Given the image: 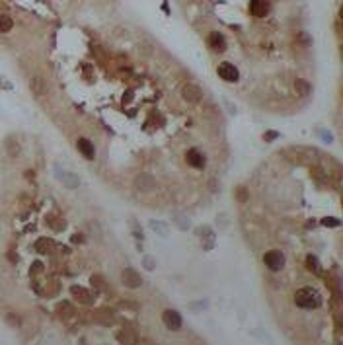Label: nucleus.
<instances>
[{
    "label": "nucleus",
    "instance_id": "nucleus-18",
    "mask_svg": "<svg viewBox=\"0 0 343 345\" xmlns=\"http://www.w3.org/2000/svg\"><path fill=\"white\" fill-rule=\"evenodd\" d=\"M306 265H308V269L314 271V273L320 271V267H318V259H316L314 256H308V258H306Z\"/></svg>",
    "mask_w": 343,
    "mask_h": 345
},
{
    "label": "nucleus",
    "instance_id": "nucleus-8",
    "mask_svg": "<svg viewBox=\"0 0 343 345\" xmlns=\"http://www.w3.org/2000/svg\"><path fill=\"white\" fill-rule=\"evenodd\" d=\"M209 45L217 51V53H223L225 49H227V39H225V35L223 33H219V31H213L211 35H209Z\"/></svg>",
    "mask_w": 343,
    "mask_h": 345
},
{
    "label": "nucleus",
    "instance_id": "nucleus-3",
    "mask_svg": "<svg viewBox=\"0 0 343 345\" xmlns=\"http://www.w3.org/2000/svg\"><path fill=\"white\" fill-rule=\"evenodd\" d=\"M217 72H219V76L225 80V82H236L238 80V68L232 64V62H221L219 64V68H217Z\"/></svg>",
    "mask_w": 343,
    "mask_h": 345
},
{
    "label": "nucleus",
    "instance_id": "nucleus-15",
    "mask_svg": "<svg viewBox=\"0 0 343 345\" xmlns=\"http://www.w3.org/2000/svg\"><path fill=\"white\" fill-rule=\"evenodd\" d=\"M14 28V20L10 16H0V33H8Z\"/></svg>",
    "mask_w": 343,
    "mask_h": 345
},
{
    "label": "nucleus",
    "instance_id": "nucleus-14",
    "mask_svg": "<svg viewBox=\"0 0 343 345\" xmlns=\"http://www.w3.org/2000/svg\"><path fill=\"white\" fill-rule=\"evenodd\" d=\"M70 292H72V296H74L76 300H80V302H84V304H88V302H90V292H88L86 288L72 287V288H70Z\"/></svg>",
    "mask_w": 343,
    "mask_h": 345
},
{
    "label": "nucleus",
    "instance_id": "nucleus-2",
    "mask_svg": "<svg viewBox=\"0 0 343 345\" xmlns=\"http://www.w3.org/2000/svg\"><path fill=\"white\" fill-rule=\"evenodd\" d=\"M263 263H265L271 271H279V269L285 265V256H283L281 252H277V250H271V252H267V254L263 256Z\"/></svg>",
    "mask_w": 343,
    "mask_h": 345
},
{
    "label": "nucleus",
    "instance_id": "nucleus-6",
    "mask_svg": "<svg viewBox=\"0 0 343 345\" xmlns=\"http://www.w3.org/2000/svg\"><path fill=\"white\" fill-rule=\"evenodd\" d=\"M181 96H183V100L185 102H189V104H197L199 100H201V90L195 86V84H185L183 88H181Z\"/></svg>",
    "mask_w": 343,
    "mask_h": 345
},
{
    "label": "nucleus",
    "instance_id": "nucleus-12",
    "mask_svg": "<svg viewBox=\"0 0 343 345\" xmlns=\"http://www.w3.org/2000/svg\"><path fill=\"white\" fill-rule=\"evenodd\" d=\"M187 162L193 166V168H205V156L197 150V148H191L187 152Z\"/></svg>",
    "mask_w": 343,
    "mask_h": 345
},
{
    "label": "nucleus",
    "instance_id": "nucleus-13",
    "mask_svg": "<svg viewBox=\"0 0 343 345\" xmlns=\"http://www.w3.org/2000/svg\"><path fill=\"white\" fill-rule=\"evenodd\" d=\"M294 90H296V94L298 96H302V98H306V96H310V92H312V86L306 82V80H296L294 82Z\"/></svg>",
    "mask_w": 343,
    "mask_h": 345
},
{
    "label": "nucleus",
    "instance_id": "nucleus-1",
    "mask_svg": "<svg viewBox=\"0 0 343 345\" xmlns=\"http://www.w3.org/2000/svg\"><path fill=\"white\" fill-rule=\"evenodd\" d=\"M294 302H296V306H300V308H304V310H312V308H318V306H320L322 296H320V292H318L316 288L302 287L296 290Z\"/></svg>",
    "mask_w": 343,
    "mask_h": 345
},
{
    "label": "nucleus",
    "instance_id": "nucleus-19",
    "mask_svg": "<svg viewBox=\"0 0 343 345\" xmlns=\"http://www.w3.org/2000/svg\"><path fill=\"white\" fill-rule=\"evenodd\" d=\"M322 223H324L326 227H340V221H338V219H334V217H330V219H324Z\"/></svg>",
    "mask_w": 343,
    "mask_h": 345
},
{
    "label": "nucleus",
    "instance_id": "nucleus-5",
    "mask_svg": "<svg viewBox=\"0 0 343 345\" xmlns=\"http://www.w3.org/2000/svg\"><path fill=\"white\" fill-rule=\"evenodd\" d=\"M135 187L141 189V191H152L156 187V179L148 173H139L135 177Z\"/></svg>",
    "mask_w": 343,
    "mask_h": 345
},
{
    "label": "nucleus",
    "instance_id": "nucleus-20",
    "mask_svg": "<svg viewBox=\"0 0 343 345\" xmlns=\"http://www.w3.org/2000/svg\"><path fill=\"white\" fill-rule=\"evenodd\" d=\"M144 265H146V269H154V261H152L150 258H146V259H144Z\"/></svg>",
    "mask_w": 343,
    "mask_h": 345
},
{
    "label": "nucleus",
    "instance_id": "nucleus-11",
    "mask_svg": "<svg viewBox=\"0 0 343 345\" xmlns=\"http://www.w3.org/2000/svg\"><path fill=\"white\" fill-rule=\"evenodd\" d=\"M250 12H252L256 18H263V16L269 12V4H267V0H252V4H250Z\"/></svg>",
    "mask_w": 343,
    "mask_h": 345
},
{
    "label": "nucleus",
    "instance_id": "nucleus-10",
    "mask_svg": "<svg viewBox=\"0 0 343 345\" xmlns=\"http://www.w3.org/2000/svg\"><path fill=\"white\" fill-rule=\"evenodd\" d=\"M76 146H78V150L82 152V156H84V158H88V160H94V156H96V150H94V144H92L88 139H78Z\"/></svg>",
    "mask_w": 343,
    "mask_h": 345
},
{
    "label": "nucleus",
    "instance_id": "nucleus-17",
    "mask_svg": "<svg viewBox=\"0 0 343 345\" xmlns=\"http://www.w3.org/2000/svg\"><path fill=\"white\" fill-rule=\"evenodd\" d=\"M60 179H62V181H64L68 187H76V185H78V179H74L70 173H66V172L60 173Z\"/></svg>",
    "mask_w": 343,
    "mask_h": 345
},
{
    "label": "nucleus",
    "instance_id": "nucleus-7",
    "mask_svg": "<svg viewBox=\"0 0 343 345\" xmlns=\"http://www.w3.org/2000/svg\"><path fill=\"white\" fill-rule=\"evenodd\" d=\"M162 320H164V326L168 328V330H179L181 328V316L175 312V310H166L164 314H162Z\"/></svg>",
    "mask_w": 343,
    "mask_h": 345
},
{
    "label": "nucleus",
    "instance_id": "nucleus-16",
    "mask_svg": "<svg viewBox=\"0 0 343 345\" xmlns=\"http://www.w3.org/2000/svg\"><path fill=\"white\" fill-rule=\"evenodd\" d=\"M4 146H6V150H8V154H10V156H14V154L20 150V146H18V141H14V139H6Z\"/></svg>",
    "mask_w": 343,
    "mask_h": 345
},
{
    "label": "nucleus",
    "instance_id": "nucleus-9",
    "mask_svg": "<svg viewBox=\"0 0 343 345\" xmlns=\"http://www.w3.org/2000/svg\"><path fill=\"white\" fill-rule=\"evenodd\" d=\"M29 88H31V92H33L37 98H43V96L47 94V84H45V80H43L41 76H33V78L29 80Z\"/></svg>",
    "mask_w": 343,
    "mask_h": 345
},
{
    "label": "nucleus",
    "instance_id": "nucleus-4",
    "mask_svg": "<svg viewBox=\"0 0 343 345\" xmlns=\"http://www.w3.org/2000/svg\"><path fill=\"white\" fill-rule=\"evenodd\" d=\"M121 281H123V285L129 288H137L143 285V279H141V275L135 271V269H131V267H127L123 273H121Z\"/></svg>",
    "mask_w": 343,
    "mask_h": 345
}]
</instances>
